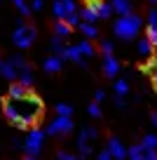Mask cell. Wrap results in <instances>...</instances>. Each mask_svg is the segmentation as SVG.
I'll list each match as a JSON object with an SVG mask.
<instances>
[{
    "instance_id": "obj_28",
    "label": "cell",
    "mask_w": 157,
    "mask_h": 160,
    "mask_svg": "<svg viewBox=\"0 0 157 160\" xmlns=\"http://www.w3.org/2000/svg\"><path fill=\"white\" fill-rule=\"evenodd\" d=\"M148 40H150V45L157 50V26H148V35H145Z\"/></svg>"
},
{
    "instance_id": "obj_36",
    "label": "cell",
    "mask_w": 157,
    "mask_h": 160,
    "mask_svg": "<svg viewBox=\"0 0 157 160\" xmlns=\"http://www.w3.org/2000/svg\"><path fill=\"white\" fill-rule=\"evenodd\" d=\"M103 99H106V92H103V90H96V94H94V104H101Z\"/></svg>"
},
{
    "instance_id": "obj_8",
    "label": "cell",
    "mask_w": 157,
    "mask_h": 160,
    "mask_svg": "<svg viewBox=\"0 0 157 160\" xmlns=\"http://www.w3.org/2000/svg\"><path fill=\"white\" fill-rule=\"evenodd\" d=\"M64 59H70V61H75L78 66H82V68H87V61H84V57L80 54V50H78V45H66V50H64Z\"/></svg>"
},
{
    "instance_id": "obj_46",
    "label": "cell",
    "mask_w": 157,
    "mask_h": 160,
    "mask_svg": "<svg viewBox=\"0 0 157 160\" xmlns=\"http://www.w3.org/2000/svg\"><path fill=\"white\" fill-rule=\"evenodd\" d=\"M155 52H157V50H155Z\"/></svg>"
},
{
    "instance_id": "obj_7",
    "label": "cell",
    "mask_w": 157,
    "mask_h": 160,
    "mask_svg": "<svg viewBox=\"0 0 157 160\" xmlns=\"http://www.w3.org/2000/svg\"><path fill=\"white\" fill-rule=\"evenodd\" d=\"M87 5L98 14V19H108V17H113V5H110V2H103V0H92V2H87Z\"/></svg>"
},
{
    "instance_id": "obj_45",
    "label": "cell",
    "mask_w": 157,
    "mask_h": 160,
    "mask_svg": "<svg viewBox=\"0 0 157 160\" xmlns=\"http://www.w3.org/2000/svg\"><path fill=\"white\" fill-rule=\"evenodd\" d=\"M87 2H92V0H87Z\"/></svg>"
},
{
    "instance_id": "obj_20",
    "label": "cell",
    "mask_w": 157,
    "mask_h": 160,
    "mask_svg": "<svg viewBox=\"0 0 157 160\" xmlns=\"http://www.w3.org/2000/svg\"><path fill=\"white\" fill-rule=\"evenodd\" d=\"M78 50H80V54H82V57H94V54H96V50H94V45L89 42V40H80Z\"/></svg>"
},
{
    "instance_id": "obj_11",
    "label": "cell",
    "mask_w": 157,
    "mask_h": 160,
    "mask_svg": "<svg viewBox=\"0 0 157 160\" xmlns=\"http://www.w3.org/2000/svg\"><path fill=\"white\" fill-rule=\"evenodd\" d=\"M0 75H2V78H7L10 82H17V78H19V71H17L14 66L10 64V61L0 59Z\"/></svg>"
},
{
    "instance_id": "obj_35",
    "label": "cell",
    "mask_w": 157,
    "mask_h": 160,
    "mask_svg": "<svg viewBox=\"0 0 157 160\" xmlns=\"http://www.w3.org/2000/svg\"><path fill=\"white\" fill-rule=\"evenodd\" d=\"M45 7V0H33V5H31V10L33 12H40Z\"/></svg>"
},
{
    "instance_id": "obj_25",
    "label": "cell",
    "mask_w": 157,
    "mask_h": 160,
    "mask_svg": "<svg viewBox=\"0 0 157 160\" xmlns=\"http://www.w3.org/2000/svg\"><path fill=\"white\" fill-rule=\"evenodd\" d=\"M127 92H129L127 80H115V94L117 97H127Z\"/></svg>"
},
{
    "instance_id": "obj_14",
    "label": "cell",
    "mask_w": 157,
    "mask_h": 160,
    "mask_svg": "<svg viewBox=\"0 0 157 160\" xmlns=\"http://www.w3.org/2000/svg\"><path fill=\"white\" fill-rule=\"evenodd\" d=\"M17 82H21V85L28 90V87L35 85V78H33V71L26 68V71H19V78H17Z\"/></svg>"
},
{
    "instance_id": "obj_2",
    "label": "cell",
    "mask_w": 157,
    "mask_h": 160,
    "mask_svg": "<svg viewBox=\"0 0 157 160\" xmlns=\"http://www.w3.org/2000/svg\"><path fill=\"white\" fill-rule=\"evenodd\" d=\"M141 26H143V19L138 14H127V17H120V19L115 21L113 31H115V35H117L120 40H131V38L138 35Z\"/></svg>"
},
{
    "instance_id": "obj_13",
    "label": "cell",
    "mask_w": 157,
    "mask_h": 160,
    "mask_svg": "<svg viewBox=\"0 0 157 160\" xmlns=\"http://www.w3.org/2000/svg\"><path fill=\"white\" fill-rule=\"evenodd\" d=\"M7 97L19 101V99H24V97H28V90H26L21 82H12V85H10V94H7Z\"/></svg>"
},
{
    "instance_id": "obj_29",
    "label": "cell",
    "mask_w": 157,
    "mask_h": 160,
    "mask_svg": "<svg viewBox=\"0 0 157 160\" xmlns=\"http://www.w3.org/2000/svg\"><path fill=\"white\" fill-rule=\"evenodd\" d=\"M113 50H115V45H113V40H101V52H103V57H108V54H113Z\"/></svg>"
},
{
    "instance_id": "obj_32",
    "label": "cell",
    "mask_w": 157,
    "mask_h": 160,
    "mask_svg": "<svg viewBox=\"0 0 157 160\" xmlns=\"http://www.w3.org/2000/svg\"><path fill=\"white\" fill-rule=\"evenodd\" d=\"M56 160H82V158H78V155H73V153H66V151H59V153H56Z\"/></svg>"
},
{
    "instance_id": "obj_16",
    "label": "cell",
    "mask_w": 157,
    "mask_h": 160,
    "mask_svg": "<svg viewBox=\"0 0 157 160\" xmlns=\"http://www.w3.org/2000/svg\"><path fill=\"white\" fill-rule=\"evenodd\" d=\"M78 12H80V19L87 21V24H94V21H98V14H96V12H94L89 5H84L82 10H78Z\"/></svg>"
},
{
    "instance_id": "obj_40",
    "label": "cell",
    "mask_w": 157,
    "mask_h": 160,
    "mask_svg": "<svg viewBox=\"0 0 157 160\" xmlns=\"http://www.w3.org/2000/svg\"><path fill=\"white\" fill-rule=\"evenodd\" d=\"M115 106H117V108H124V97H115Z\"/></svg>"
},
{
    "instance_id": "obj_12",
    "label": "cell",
    "mask_w": 157,
    "mask_h": 160,
    "mask_svg": "<svg viewBox=\"0 0 157 160\" xmlns=\"http://www.w3.org/2000/svg\"><path fill=\"white\" fill-rule=\"evenodd\" d=\"M110 5H113V12H117L120 17L131 14V2H129V0H113Z\"/></svg>"
},
{
    "instance_id": "obj_27",
    "label": "cell",
    "mask_w": 157,
    "mask_h": 160,
    "mask_svg": "<svg viewBox=\"0 0 157 160\" xmlns=\"http://www.w3.org/2000/svg\"><path fill=\"white\" fill-rule=\"evenodd\" d=\"M64 21L70 26V28H73V26H80V24H82V19H80V12H73V14H68Z\"/></svg>"
},
{
    "instance_id": "obj_34",
    "label": "cell",
    "mask_w": 157,
    "mask_h": 160,
    "mask_svg": "<svg viewBox=\"0 0 157 160\" xmlns=\"http://www.w3.org/2000/svg\"><path fill=\"white\" fill-rule=\"evenodd\" d=\"M84 134H87V139L89 141H92V139H96V137H98V130H96V127H84Z\"/></svg>"
},
{
    "instance_id": "obj_22",
    "label": "cell",
    "mask_w": 157,
    "mask_h": 160,
    "mask_svg": "<svg viewBox=\"0 0 157 160\" xmlns=\"http://www.w3.org/2000/svg\"><path fill=\"white\" fill-rule=\"evenodd\" d=\"M7 61H10L17 71H26V68H28V61H26V57H21V54H14L12 59H7Z\"/></svg>"
},
{
    "instance_id": "obj_39",
    "label": "cell",
    "mask_w": 157,
    "mask_h": 160,
    "mask_svg": "<svg viewBox=\"0 0 157 160\" xmlns=\"http://www.w3.org/2000/svg\"><path fill=\"white\" fill-rule=\"evenodd\" d=\"M145 160H157V151H145Z\"/></svg>"
},
{
    "instance_id": "obj_31",
    "label": "cell",
    "mask_w": 157,
    "mask_h": 160,
    "mask_svg": "<svg viewBox=\"0 0 157 160\" xmlns=\"http://www.w3.org/2000/svg\"><path fill=\"white\" fill-rule=\"evenodd\" d=\"M87 111H89V115H92V118H101V106L94 104V101L87 106Z\"/></svg>"
},
{
    "instance_id": "obj_21",
    "label": "cell",
    "mask_w": 157,
    "mask_h": 160,
    "mask_svg": "<svg viewBox=\"0 0 157 160\" xmlns=\"http://www.w3.org/2000/svg\"><path fill=\"white\" fill-rule=\"evenodd\" d=\"M138 54H143V57H150L152 54V52H155V47H152L150 45V40H148V38H143V40H138Z\"/></svg>"
},
{
    "instance_id": "obj_5",
    "label": "cell",
    "mask_w": 157,
    "mask_h": 160,
    "mask_svg": "<svg viewBox=\"0 0 157 160\" xmlns=\"http://www.w3.org/2000/svg\"><path fill=\"white\" fill-rule=\"evenodd\" d=\"M70 132H73V120L66 118V115H56V118L47 125L45 134H49V137H64V134H70Z\"/></svg>"
},
{
    "instance_id": "obj_37",
    "label": "cell",
    "mask_w": 157,
    "mask_h": 160,
    "mask_svg": "<svg viewBox=\"0 0 157 160\" xmlns=\"http://www.w3.org/2000/svg\"><path fill=\"white\" fill-rule=\"evenodd\" d=\"M96 160H113V155H110V153H108V148H106V151H101V153L96 155Z\"/></svg>"
},
{
    "instance_id": "obj_3",
    "label": "cell",
    "mask_w": 157,
    "mask_h": 160,
    "mask_svg": "<svg viewBox=\"0 0 157 160\" xmlns=\"http://www.w3.org/2000/svg\"><path fill=\"white\" fill-rule=\"evenodd\" d=\"M35 35L38 33H35V28L31 24H24V19H17V28H14V33H12V42H14L17 47H21V50L31 47Z\"/></svg>"
},
{
    "instance_id": "obj_19",
    "label": "cell",
    "mask_w": 157,
    "mask_h": 160,
    "mask_svg": "<svg viewBox=\"0 0 157 160\" xmlns=\"http://www.w3.org/2000/svg\"><path fill=\"white\" fill-rule=\"evenodd\" d=\"M141 148L143 151H157V134H145L141 141Z\"/></svg>"
},
{
    "instance_id": "obj_1",
    "label": "cell",
    "mask_w": 157,
    "mask_h": 160,
    "mask_svg": "<svg viewBox=\"0 0 157 160\" xmlns=\"http://www.w3.org/2000/svg\"><path fill=\"white\" fill-rule=\"evenodd\" d=\"M14 101V111H17V118L12 120V125L17 127V130H33L35 125H38V120L42 118V101L38 99V97L33 94V92H28V97H24V99H12Z\"/></svg>"
},
{
    "instance_id": "obj_9",
    "label": "cell",
    "mask_w": 157,
    "mask_h": 160,
    "mask_svg": "<svg viewBox=\"0 0 157 160\" xmlns=\"http://www.w3.org/2000/svg\"><path fill=\"white\" fill-rule=\"evenodd\" d=\"M103 73H106V78H115V75L120 73V61L115 59L113 54L103 57Z\"/></svg>"
},
{
    "instance_id": "obj_33",
    "label": "cell",
    "mask_w": 157,
    "mask_h": 160,
    "mask_svg": "<svg viewBox=\"0 0 157 160\" xmlns=\"http://www.w3.org/2000/svg\"><path fill=\"white\" fill-rule=\"evenodd\" d=\"M61 2H64V7H66V12H68V14L78 12V7H75V0H61Z\"/></svg>"
},
{
    "instance_id": "obj_43",
    "label": "cell",
    "mask_w": 157,
    "mask_h": 160,
    "mask_svg": "<svg viewBox=\"0 0 157 160\" xmlns=\"http://www.w3.org/2000/svg\"><path fill=\"white\" fill-rule=\"evenodd\" d=\"M24 160H38V158H33V155H24Z\"/></svg>"
},
{
    "instance_id": "obj_10",
    "label": "cell",
    "mask_w": 157,
    "mask_h": 160,
    "mask_svg": "<svg viewBox=\"0 0 157 160\" xmlns=\"http://www.w3.org/2000/svg\"><path fill=\"white\" fill-rule=\"evenodd\" d=\"M61 66H64V57H59V54H49L42 61V68L47 73H56V71H61Z\"/></svg>"
},
{
    "instance_id": "obj_24",
    "label": "cell",
    "mask_w": 157,
    "mask_h": 160,
    "mask_svg": "<svg viewBox=\"0 0 157 160\" xmlns=\"http://www.w3.org/2000/svg\"><path fill=\"white\" fill-rule=\"evenodd\" d=\"M52 12H54L56 19H66V17H68V12H66V7H64V2H61V0H54V5H52Z\"/></svg>"
},
{
    "instance_id": "obj_18",
    "label": "cell",
    "mask_w": 157,
    "mask_h": 160,
    "mask_svg": "<svg viewBox=\"0 0 157 160\" xmlns=\"http://www.w3.org/2000/svg\"><path fill=\"white\" fill-rule=\"evenodd\" d=\"M127 158L129 160H145V151L141 148V144H134L131 148H127Z\"/></svg>"
},
{
    "instance_id": "obj_6",
    "label": "cell",
    "mask_w": 157,
    "mask_h": 160,
    "mask_svg": "<svg viewBox=\"0 0 157 160\" xmlns=\"http://www.w3.org/2000/svg\"><path fill=\"white\" fill-rule=\"evenodd\" d=\"M108 153L113 155V160H124L127 158V148L117 137H108Z\"/></svg>"
},
{
    "instance_id": "obj_15",
    "label": "cell",
    "mask_w": 157,
    "mask_h": 160,
    "mask_svg": "<svg viewBox=\"0 0 157 160\" xmlns=\"http://www.w3.org/2000/svg\"><path fill=\"white\" fill-rule=\"evenodd\" d=\"M80 31H82V35L84 38H89V40H94V38H98V28L94 24H87V21H82V24L78 26Z\"/></svg>"
},
{
    "instance_id": "obj_26",
    "label": "cell",
    "mask_w": 157,
    "mask_h": 160,
    "mask_svg": "<svg viewBox=\"0 0 157 160\" xmlns=\"http://www.w3.org/2000/svg\"><path fill=\"white\" fill-rule=\"evenodd\" d=\"M56 113L70 118V115H73V106H70V104H56Z\"/></svg>"
},
{
    "instance_id": "obj_41",
    "label": "cell",
    "mask_w": 157,
    "mask_h": 160,
    "mask_svg": "<svg viewBox=\"0 0 157 160\" xmlns=\"http://www.w3.org/2000/svg\"><path fill=\"white\" fill-rule=\"evenodd\" d=\"M150 120H152V125L157 127V113H152V118H150Z\"/></svg>"
},
{
    "instance_id": "obj_30",
    "label": "cell",
    "mask_w": 157,
    "mask_h": 160,
    "mask_svg": "<svg viewBox=\"0 0 157 160\" xmlns=\"http://www.w3.org/2000/svg\"><path fill=\"white\" fill-rule=\"evenodd\" d=\"M12 2H14V5L19 7V12H21L24 17H31V7L26 5V0H12Z\"/></svg>"
},
{
    "instance_id": "obj_17",
    "label": "cell",
    "mask_w": 157,
    "mask_h": 160,
    "mask_svg": "<svg viewBox=\"0 0 157 160\" xmlns=\"http://www.w3.org/2000/svg\"><path fill=\"white\" fill-rule=\"evenodd\" d=\"M54 35H59V38H68V35H70V26L66 24L64 19H56L54 21Z\"/></svg>"
},
{
    "instance_id": "obj_42",
    "label": "cell",
    "mask_w": 157,
    "mask_h": 160,
    "mask_svg": "<svg viewBox=\"0 0 157 160\" xmlns=\"http://www.w3.org/2000/svg\"><path fill=\"white\" fill-rule=\"evenodd\" d=\"M152 82H155V87H157V71H155V75H152Z\"/></svg>"
},
{
    "instance_id": "obj_38",
    "label": "cell",
    "mask_w": 157,
    "mask_h": 160,
    "mask_svg": "<svg viewBox=\"0 0 157 160\" xmlns=\"http://www.w3.org/2000/svg\"><path fill=\"white\" fill-rule=\"evenodd\" d=\"M12 146H14V148H24V141H21L19 137H12Z\"/></svg>"
},
{
    "instance_id": "obj_44",
    "label": "cell",
    "mask_w": 157,
    "mask_h": 160,
    "mask_svg": "<svg viewBox=\"0 0 157 160\" xmlns=\"http://www.w3.org/2000/svg\"><path fill=\"white\" fill-rule=\"evenodd\" d=\"M148 2H157V0H148Z\"/></svg>"
},
{
    "instance_id": "obj_4",
    "label": "cell",
    "mask_w": 157,
    "mask_h": 160,
    "mask_svg": "<svg viewBox=\"0 0 157 160\" xmlns=\"http://www.w3.org/2000/svg\"><path fill=\"white\" fill-rule=\"evenodd\" d=\"M42 141H45V132H42V130H38V127L28 130V134H26V139H24V151H26V155L38 158L40 151H42Z\"/></svg>"
},
{
    "instance_id": "obj_23",
    "label": "cell",
    "mask_w": 157,
    "mask_h": 160,
    "mask_svg": "<svg viewBox=\"0 0 157 160\" xmlns=\"http://www.w3.org/2000/svg\"><path fill=\"white\" fill-rule=\"evenodd\" d=\"M66 45H64V38H59V35H52V54H64Z\"/></svg>"
}]
</instances>
